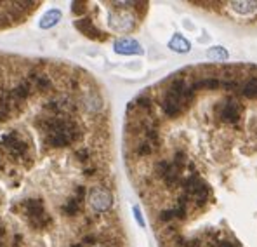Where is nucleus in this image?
I'll return each instance as SVG.
<instances>
[{"label": "nucleus", "mask_w": 257, "mask_h": 247, "mask_svg": "<svg viewBox=\"0 0 257 247\" xmlns=\"http://www.w3.org/2000/svg\"><path fill=\"white\" fill-rule=\"evenodd\" d=\"M89 204L94 211H108L113 204V195L106 188H92L89 195Z\"/></svg>", "instance_id": "nucleus-1"}, {"label": "nucleus", "mask_w": 257, "mask_h": 247, "mask_svg": "<svg viewBox=\"0 0 257 247\" xmlns=\"http://www.w3.org/2000/svg\"><path fill=\"white\" fill-rule=\"evenodd\" d=\"M230 5L235 12H240V14H249L257 10V2H231Z\"/></svg>", "instance_id": "nucleus-7"}, {"label": "nucleus", "mask_w": 257, "mask_h": 247, "mask_svg": "<svg viewBox=\"0 0 257 247\" xmlns=\"http://www.w3.org/2000/svg\"><path fill=\"white\" fill-rule=\"evenodd\" d=\"M153 150H155V144H151L150 141L146 139H141L136 146V153L139 155V157H146V155L153 153Z\"/></svg>", "instance_id": "nucleus-9"}, {"label": "nucleus", "mask_w": 257, "mask_h": 247, "mask_svg": "<svg viewBox=\"0 0 257 247\" xmlns=\"http://www.w3.org/2000/svg\"><path fill=\"white\" fill-rule=\"evenodd\" d=\"M210 59H228V51L223 47H212L209 51Z\"/></svg>", "instance_id": "nucleus-11"}, {"label": "nucleus", "mask_w": 257, "mask_h": 247, "mask_svg": "<svg viewBox=\"0 0 257 247\" xmlns=\"http://www.w3.org/2000/svg\"><path fill=\"white\" fill-rule=\"evenodd\" d=\"M110 26L113 28L115 31H120V33H124V31H130L134 28L132 14L125 12V10L111 14V16H110Z\"/></svg>", "instance_id": "nucleus-2"}, {"label": "nucleus", "mask_w": 257, "mask_h": 247, "mask_svg": "<svg viewBox=\"0 0 257 247\" xmlns=\"http://www.w3.org/2000/svg\"><path fill=\"white\" fill-rule=\"evenodd\" d=\"M242 115V108L240 105H237L235 101H228L223 108H221V119L228 124H238Z\"/></svg>", "instance_id": "nucleus-4"}, {"label": "nucleus", "mask_w": 257, "mask_h": 247, "mask_svg": "<svg viewBox=\"0 0 257 247\" xmlns=\"http://www.w3.org/2000/svg\"><path fill=\"white\" fill-rule=\"evenodd\" d=\"M59 19H61V10L52 9V10H49V12L45 14L44 17H42L40 26L42 28H51V26H54V24L58 23Z\"/></svg>", "instance_id": "nucleus-6"}, {"label": "nucleus", "mask_w": 257, "mask_h": 247, "mask_svg": "<svg viewBox=\"0 0 257 247\" xmlns=\"http://www.w3.org/2000/svg\"><path fill=\"white\" fill-rule=\"evenodd\" d=\"M242 94L245 98H257V79H251L242 87Z\"/></svg>", "instance_id": "nucleus-10"}, {"label": "nucleus", "mask_w": 257, "mask_h": 247, "mask_svg": "<svg viewBox=\"0 0 257 247\" xmlns=\"http://www.w3.org/2000/svg\"><path fill=\"white\" fill-rule=\"evenodd\" d=\"M113 47H115V52H118V54H143V47H141L139 42L129 37L117 40Z\"/></svg>", "instance_id": "nucleus-3"}, {"label": "nucleus", "mask_w": 257, "mask_h": 247, "mask_svg": "<svg viewBox=\"0 0 257 247\" xmlns=\"http://www.w3.org/2000/svg\"><path fill=\"white\" fill-rule=\"evenodd\" d=\"M219 87V80L216 77H207L203 80H198L191 86L193 91H198V89H217Z\"/></svg>", "instance_id": "nucleus-8"}, {"label": "nucleus", "mask_w": 257, "mask_h": 247, "mask_svg": "<svg viewBox=\"0 0 257 247\" xmlns=\"http://www.w3.org/2000/svg\"><path fill=\"white\" fill-rule=\"evenodd\" d=\"M169 47H171L172 51H175V52H188L191 45H189V42L186 40L182 35H174L172 40L169 42Z\"/></svg>", "instance_id": "nucleus-5"}, {"label": "nucleus", "mask_w": 257, "mask_h": 247, "mask_svg": "<svg viewBox=\"0 0 257 247\" xmlns=\"http://www.w3.org/2000/svg\"><path fill=\"white\" fill-rule=\"evenodd\" d=\"M219 247H238L237 244H231V242H223Z\"/></svg>", "instance_id": "nucleus-12"}]
</instances>
